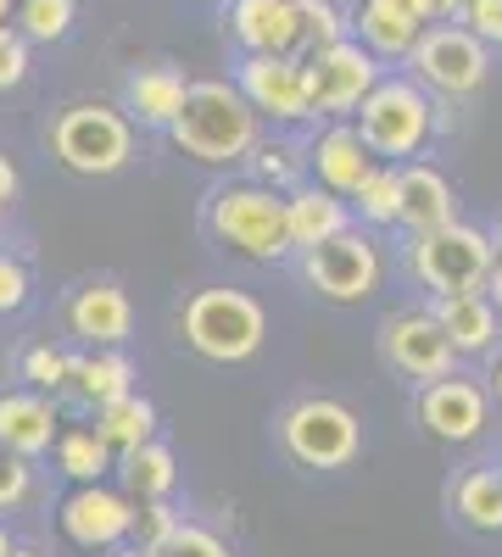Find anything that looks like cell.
Wrapping results in <instances>:
<instances>
[{"label":"cell","instance_id":"30","mask_svg":"<svg viewBox=\"0 0 502 557\" xmlns=\"http://www.w3.org/2000/svg\"><path fill=\"white\" fill-rule=\"evenodd\" d=\"M296 17H302V51L318 57L330 45H346V12L335 0H296Z\"/></svg>","mask_w":502,"mask_h":557},{"label":"cell","instance_id":"41","mask_svg":"<svg viewBox=\"0 0 502 557\" xmlns=\"http://www.w3.org/2000/svg\"><path fill=\"white\" fill-rule=\"evenodd\" d=\"M12 196H17V168H12L7 151H0V207H12Z\"/></svg>","mask_w":502,"mask_h":557},{"label":"cell","instance_id":"17","mask_svg":"<svg viewBox=\"0 0 502 557\" xmlns=\"http://www.w3.org/2000/svg\"><path fill=\"white\" fill-rule=\"evenodd\" d=\"M307 162H313L318 184H325V190H335V196H346V201L363 190V178L380 168V157L369 151V139L357 134V123H330L325 134L313 139Z\"/></svg>","mask_w":502,"mask_h":557},{"label":"cell","instance_id":"21","mask_svg":"<svg viewBox=\"0 0 502 557\" xmlns=\"http://www.w3.org/2000/svg\"><path fill=\"white\" fill-rule=\"evenodd\" d=\"M185 101H191V78L179 73L173 62L140 67L128 78V89H123V112L134 123H146V128H173L179 112H185Z\"/></svg>","mask_w":502,"mask_h":557},{"label":"cell","instance_id":"39","mask_svg":"<svg viewBox=\"0 0 502 557\" xmlns=\"http://www.w3.org/2000/svg\"><path fill=\"white\" fill-rule=\"evenodd\" d=\"M23 78H28V39L7 34L0 39V89H17Z\"/></svg>","mask_w":502,"mask_h":557},{"label":"cell","instance_id":"8","mask_svg":"<svg viewBox=\"0 0 502 557\" xmlns=\"http://www.w3.org/2000/svg\"><path fill=\"white\" fill-rule=\"evenodd\" d=\"M407 62H414V78L425 89H436L446 101H469L491 73V45L464 23H436Z\"/></svg>","mask_w":502,"mask_h":557},{"label":"cell","instance_id":"5","mask_svg":"<svg viewBox=\"0 0 502 557\" xmlns=\"http://www.w3.org/2000/svg\"><path fill=\"white\" fill-rule=\"evenodd\" d=\"M407 268L414 278L441 301V296H464V290H486L491 268H497V246L486 228L475 223H446L436 235H419L414 251H407Z\"/></svg>","mask_w":502,"mask_h":557},{"label":"cell","instance_id":"33","mask_svg":"<svg viewBox=\"0 0 502 557\" xmlns=\"http://www.w3.org/2000/svg\"><path fill=\"white\" fill-rule=\"evenodd\" d=\"M73 0H23L17 7V28L23 39H39V45H57L68 28H73Z\"/></svg>","mask_w":502,"mask_h":557},{"label":"cell","instance_id":"23","mask_svg":"<svg viewBox=\"0 0 502 557\" xmlns=\"http://www.w3.org/2000/svg\"><path fill=\"white\" fill-rule=\"evenodd\" d=\"M285 212H291V246L296 251H318V246H330L335 235L352 228L346 196L325 190V184H302V190H291Z\"/></svg>","mask_w":502,"mask_h":557},{"label":"cell","instance_id":"36","mask_svg":"<svg viewBox=\"0 0 502 557\" xmlns=\"http://www.w3.org/2000/svg\"><path fill=\"white\" fill-rule=\"evenodd\" d=\"M162 557H230V546L201 524H179V535L162 546Z\"/></svg>","mask_w":502,"mask_h":557},{"label":"cell","instance_id":"45","mask_svg":"<svg viewBox=\"0 0 502 557\" xmlns=\"http://www.w3.org/2000/svg\"><path fill=\"white\" fill-rule=\"evenodd\" d=\"M491 391H497V401H502V351H497V368H491Z\"/></svg>","mask_w":502,"mask_h":557},{"label":"cell","instance_id":"25","mask_svg":"<svg viewBox=\"0 0 502 557\" xmlns=\"http://www.w3.org/2000/svg\"><path fill=\"white\" fill-rule=\"evenodd\" d=\"M452 513L480 535H502V469L497 462L458 474V485H452Z\"/></svg>","mask_w":502,"mask_h":557},{"label":"cell","instance_id":"47","mask_svg":"<svg viewBox=\"0 0 502 557\" xmlns=\"http://www.w3.org/2000/svg\"><path fill=\"white\" fill-rule=\"evenodd\" d=\"M12 557H39V552H28V546H17V552H12Z\"/></svg>","mask_w":502,"mask_h":557},{"label":"cell","instance_id":"37","mask_svg":"<svg viewBox=\"0 0 502 557\" xmlns=\"http://www.w3.org/2000/svg\"><path fill=\"white\" fill-rule=\"evenodd\" d=\"M28 307V268L17 262V257H7L0 251V312H23Z\"/></svg>","mask_w":502,"mask_h":557},{"label":"cell","instance_id":"35","mask_svg":"<svg viewBox=\"0 0 502 557\" xmlns=\"http://www.w3.org/2000/svg\"><path fill=\"white\" fill-rule=\"evenodd\" d=\"M34 491V474H28V457H17L12 446H0V513L23 507Z\"/></svg>","mask_w":502,"mask_h":557},{"label":"cell","instance_id":"3","mask_svg":"<svg viewBox=\"0 0 502 557\" xmlns=\"http://www.w3.org/2000/svg\"><path fill=\"white\" fill-rule=\"evenodd\" d=\"M179 330H185V346L207 362H252L262 351V335H268V312L257 296L246 290H230V285H212V290H196L179 312Z\"/></svg>","mask_w":502,"mask_h":557},{"label":"cell","instance_id":"14","mask_svg":"<svg viewBox=\"0 0 502 557\" xmlns=\"http://www.w3.org/2000/svg\"><path fill=\"white\" fill-rule=\"evenodd\" d=\"M134 513H140V507L128 496H118L107 485H78L62 502V530L84 552H118L123 541H134Z\"/></svg>","mask_w":502,"mask_h":557},{"label":"cell","instance_id":"26","mask_svg":"<svg viewBox=\"0 0 502 557\" xmlns=\"http://www.w3.org/2000/svg\"><path fill=\"white\" fill-rule=\"evenodd\" d=\"M96 430H101V441H107L118 457H128V451H140L146 441H157V407H151L140 391H128V396L96 407Z\"/></svg>","mask_w":502,"mask_h":557},{"label":"cell","instance_id":"20","mask_svg":"<svg viewBox=\"0 0 502 557\" xmlns=\"http://www.w3.org/2000/svg\"><path fill=\"white\" fill-rule=\"evenodd\" d=\"M446 223H458V196H452L446 173L430 162H402V228L419 240Z\"/></svg>","mask_w":502,"mask_h":557},{"label":"cell","instance_id":"9","mask_svg":"<svg viewBox=\"0 0 502 557\" xmlns=\"http://www.w3.org/2000/svg\"><path fill=\"white\" fill-rule=\"evenodd\" d=\"M302 278H307V290H313V296L352 307V301H369V296L380 290L385 257H380L375 235H363V228H346V235H335L330 246L302 251Z\"/></svg>","mask_w":502,"mask_h":557},{"label":"cell","instance_id":"18","mask_svg":"<svg viewBox=\"0 0 502 557\" xmlns=\"http://www.w3.org/2000/svg\"><path fill=\"white\" fill-rule=\"evenodd\" d=\"M62 441L57 401L45 391H0V446H12L17 457H45Z\"/></svg>","mask_w":502,"mask_h":557},{"label":"cell","instance_id":"13","mask_svg":"<svg viewBox=\"0 0 502 557\" xmlns=\"http://www.w3.org/2000/svg\"><path fill=\"white\" fill-rule=\"evenodd\" d=\"M486 418H491V391L469 374H446V380L419 391V424H425V435H436L446 446L480 441Z\"/></svg>","mask_w":502,"mask_h":557},{"label":"cell","instance_id":"6","mask_svg":"<svg viewBox=\"0 0 502 557\" xmlns=\"http://www.w3.org/2000/svg\"><path fill=\"white\" fill-rule=\"evenodd\" d=\"M357 134L369 139L375 157H391L396 168L407 157H419L436 134V107H430V89L419 78H385L369 101L357 112Z\"/></svg>","mask_w":502,"mask_h":557},{"label":"cell","instance_id":"12","mask_svg":"<svg viewBox=\"0 0 502 557\" xmlns=\"http://www.w3.org/2000/svg\"><path fill=\"white\" fill-rule=\"evenodd\" d=\"M235 84L257 107V117H273V123H307L313 117L307 62H296V57H246Z\"/></svg>","mask_w":502,"mask_h":557},{"label":"cell","instance_id":"38","mask_svg":"<svg viewBox=\"0 0 502 557\" xmlns=\"http://www.w3.org/2000/svg\"><path fill=\"white\" fill-rule=\"evenodd\" d=\"M464 28H475L491 51H502V0H469V7H464Z\"/></svg>","mask_w":502,"mask_h":557},{"label":"cell","instance_id":"22","mask_svg":"<svg viewBox=\"0 0 502 557\" xmlns=\"http://www.w3.org/2000/svg\"><path fill=\"white\" fill-rule=\"evenodd\" d=\"M425 34L430 23L414 0H363V12H357V39L375 57H414Z\"/></svg>","mask_w":502,"mask_h":557},{"label":"cell","instance_id":"31","mask_svg":"<svg viewBox=\"0 0 502 557\" xmlns=\"http://www.w3.org/2000/svg\"><path fill=\"white\" fill-rule=\"evenodd\" d=\"M307 168H313V162H307L296 146H257V151H252L257 184H268V190H280V196L302 190V173H307Z\"/></svg>","mask_w":502,"mask_h":557},{"label":"cell","instance_id":"42","mask_svg":"<svg viewBox=\"0 0 502 557\" xmlns=\"http://www.w3.org/2000/svg\"><path fill=\"white\" fill-rule=\"evenodd\" d=\"M486 290H491V301L502 307V246H497V268H491V285H486Z\"/></svg>","mask_w":502,"mask_h":557},{"label":"cell","instance_id":"16","mask_svg":"<svg viewBox=\"0 0 502 557\" xmlns=\"http://www.w3.org/2000/svg\"><path fill=\"white\" fill-rule=\"evenodd\" d=\"M230 34L246 57H296L302 51V17L296 0H230Z\"/></svg>","mask_w":502,"mask_h":557},{"label":"cell","instance_id":"29","mask_svg":"<svg viewBox=\"0 0 502 557\" xmlns=\"http://www.w3.org/2000/svg\"><path fill=\"white\" fill-rule=\"evenodd\" d=\"M352 207L363 212V223L375 228H402V168L396 162H380L369 178H363V190L352 196Z\"/></svg>","mask_w":502,"mask_h":557},{"label":"cell","instance_id":"24","mask_svg":"<svg viewBox=\"0 0 502 557\" xmlns=\"http://www.w3.org/2000/svg\"><path fill=\"white\" fill-rule=\"evenodd\" d=\"M118 474H123V496H128L134 507L168 502V491H173V480H179V457H173L162 441H146L140 451L118 457Z\"/></svg>","mask_w":502,"mask_h":557},{"label":"cell","instance_id":"32","mask_svg":"<svg viewBox=\"0 0 502 557\" xmlns=\"http://www.w3.org/2000/svg\"><path fill=\"white\" fill-rule=\"evenodd\" d=\"M73 362H78V357H68L62 346H28V351H23V380H28V391L57 396V391L73 385Z\"/></svg>","mask_w":502,"mask_h":557},{"label":"cell","instance_id":"28","mask_svg":"<svg viewBox=\"0 0 502 557\" xmlns=\"http://www.w3.org/2000/svg\"><path fill=\"white\" fill-rule=\"evenodd\" d=\"M57 469L78 485H101L107 469H118V451L101 441V430L89 424V430H62L57 441Z\"/></svg>","mask_w":502,"mask_h":557},{"label":"cell","instance_id":"46","mask_svg":"<svg viewBox=\"0 0 502 557\" xmlns=\"http://www.w3.org/2000/svg\"><path fill=\"white\" fill-rule=\"evenodd\" d=\"M12 552H17V546H12V535H7V530H0V557H12Z\"/></svg>","mask_w":502,"mask_h":557},{"label":"cell","instance_id":"40","mask_svg":"<svg viewBox=\"0 0 502 557\" xmlns=\"http://www.w3.org/2000/svg\"><path fill=\"white\" fill-rule=\"evenodd\" d=\"M414 7L425 12V23L436 28V23H452V17H464V7L469 0H414Z\"/></svg>","mask_w":502,"mask_h":557},{"label":"cell","instance_id":"19","mask_svg":"<svg viewBox=\"0 0 502 557\" xmlns=\"http://www.w3.org/2000/svg\"><path fill=\"white\" fill-rule=\"evenodd\" d=\"M441 318L446 341L458 346V357H491L502 341V307L491 301V290H464V296H441L430 307Z\"/></svg>","mask_w":502,"mask_h":557},{"label":"cell","instance_id":"10","mask_svg":"<svg viewBox=\"0 0 502 557\" xmlns=\"http://www.w3.org/2000/svg\"><path fill=\"white\" fill-rule=\"evenodd\" d=\"M380 357H385V368L396 380H407V385H436V380H446L452 374V362H458V346L446 341V330H441V318L430 312V307H414V312H391L385 323H380Z\"/></svg>","mask_w":502,"mask_h":557},{"label":"cell","instance_id":"7","mask_svg":"<svg viewBox=\"0 0 502 557\" xmlns=\"http://www.w3.org/2000/svg\"><path fill=\"white\" fill-rule=\"evenodd\" d=\"M280 446L302 469H346L363 451V424L335 396H302L280 412Z\"/></svg>","mask_w":502,"mask_h":557},{"label":"cell","instance_id":"34","mask_svg":"<svg viewBox=\"0 0 502 557\" xmlns=\"http://www.w3.org/2000/svg\"><path fill=\"white\" fill-rule=\"evenodd\" d=\"M179 524H185V519H179L168 502H146L140 513H134V546H151V552H162V546L179 535Z\"/></svg>","mask_w":502,"mask_h":557},{"label":"cell","instance_id":"2","mask_svg":"<svg viewBox=\"0 0 502 557\" xmlns=\"http://www.w3.org/2000/svg\"><path fill=\"white\" fill-rule=\"evenodd\" d=\"M207 228L218 246H230L246 262H285L291 246V212L285 196L268 184H218L207 196Z\"/></svg>","mask_w":502,"mask_h":557},{"label":"cell","instance_id":"48","mask_svg":"<svg viewBox=\"0 0 502 557\" xmlns=\"http://www.w3.org/2000/svg\"><path fill=\"white\" fill-rule=\"evenodd\" d=\"M0 212H7V207H0Z\"/></svg>","mask_w":502,"mask_h":557},{"label":"cell","instance_id":"15","mask_svg":"<svg viewBox=\"0 0 502 557\" xmlns=\"http://www.w3.org/2000/svg\"><path fill=\"white\" fill-rule=\"evenodd\" d=\"M68 330H73L89 351H112V346L128 341L134 307H128V296H123L118 278H89V285L73 290V301H68Z\"/></svg>","mask_w":502,"mask_h":557},{"label":"cell","instance_id":"4","mask_svg":"<svg viewBox=\"0 0 502 557\" xmlns=\"http://www.w3.org/2000/svg\"><path fill=\"white\" fill-rule=\"evenodd\" d=\"M51 151L68 173L107 178L134 157V117L107 101H73L51 123Z\"/></svg>","mask_w":502,"mask_h":557},{"label":"cell","instance_id":"27","mask_svg":"<svg viewBox=\"0 0 502 557\" xmlns=\"http://www.w3.org/2000/svg\"><path fill=\"white\" fill-rule=\"evenodd\" d=\"M84 407H107V401H118V396H128L134 391V368H128V357L112 346V351H89V357H78L73 362V385H68Z\"/></svg>","mask_w":502,"mask_h":557},{"label":"cell","instance_id":"1","mask_svg":"<svg viewBox=\"0 0 502 557\" xmlns=\"http://www.w3.org/2000/svg\"><path fill=\"white\" fill-rule=\"evenodd\" d=\"M168 139L185 157L207 162V168L246 162L262 146L257 139V107L241 96V84L201 78V84H191V101H185V112H179V123L168 128Z\"/></svg>","mask_w":502,"mask_h":557},{"label":"cell","instance_id":"43","mask_svg":"<svg viewBox=\"0 0 502 557\" xmlns=\"http://www.w3.org/2000/svg\"><path fill=\"white\" fill-rule=\"evenodd\" d=\"M12 23H17V7H12V0H0V39L12 34Z\"/></svg>","mask_w":502,"mask_h":557},{"label":"cell","instance_id":"44","mask_svg":"<svg viewBox=\"0 0 502 557\" xmlns=\"http://www.w3.org/2000/svg\"><path fill=\"white\" fill-rule=\"evenodd\" d=\"M107 557H162V552H151V546H118V552H107Z\"/></svg>","mask_w":502,"mask_h":557},{"label":"cell","instance_id":"11","mask_svg":"<svg viewBox=\"0 0 502 557\" xmlns=\"http://www.w3.org/2000/svg\"><path fill=\"white\" fill-rule=\"evenodd\" d=\"M307 84H313V112L318 117H346L363 112V101L385 84L380 78V57L363 39L330 45V51L307 57Z\"/></svg>","mask_w":502,"mask_h":557}]
</instances>
